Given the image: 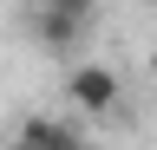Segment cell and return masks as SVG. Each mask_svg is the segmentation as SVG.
I'll return each instance as SVG.
<instances>
[{"mask_svg":"<svg viewBox=\"0 0 157 150\" xmlns=\"http://www.w3.org/2000/svg\"><path fill=\"white\" fill-rule=\"evenodd\" d=\"M85 20H72V13H52V7H33V46H46V52H78L85 46Z\"/></svg>","mask_w":157,"mask_h":150,"instance_id":"7a4b0ae2","label":"cell"},{"mask_svg":"<svg viewBox=\"0 0 157 150\" xmlns=\"http://www.w3.org/2000/svg\"><path fill=\"white\" fill-rule=\"evenodd\" d=\"M66 98H72L78 118H111L118 98H124V79H118L105 59H85V65H72V72H66Z\"/></svg>","mask_w":157,"mask_h":150,"instance_id":"6da1fadb","label":"cell"},{"mask_svg":"<svg viewBox=\"0 0 157 150\" xmlns=\"http://www.w3.org/2000/svg\"><path fill=\"white\" fill-rule=\"evenodd\" d=\"M13 150H85V137H78L66 118H20Z\"/></svg>","mask_w":157,"mask_h":150,"instance_id":"3957f363","label":"cell"},{"mask_svg":"<svg viewBox=\"0 0 157 150\" xmlns=\"http://www.w3.org/2000/svg\"><path fill=\"white\" fill-rule=\"evenodd\" d=\"M39 7H52V13H72V20H85V26H92V7H98V0H39Z\"/></svg>","mask_w":157,"mask_h":150,"instance_id":"277c9868","label":"cell"}]
</instances>
